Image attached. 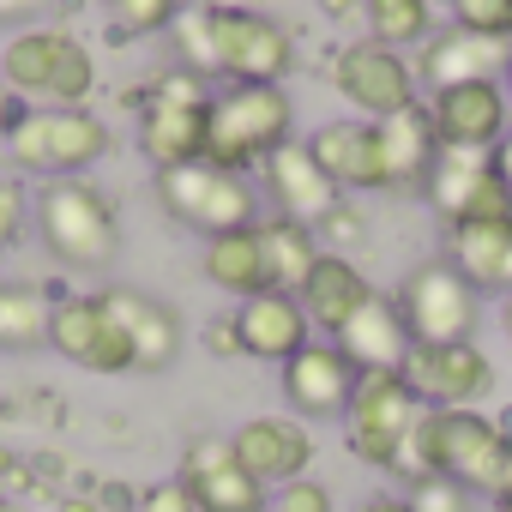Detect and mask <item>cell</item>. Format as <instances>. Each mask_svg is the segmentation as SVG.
Wrapping results in <instances>:
<instances>
[{
  "label": "cell",
  "mask_w": 512,
  "mask_h": 512,
  "mask_svg": "<svg viewBox=\"0 0 512 512\" xmlns=\"http://www.w3.org/2000/svg\"><path fill=\"white\" fill-rule=\"evenodd\" d=\"M392 476H404L410 488L446 476L476 500H500L512 488V428L482 410H422Z\"/></svg>",
  "instance_id": "obj_1"
},
{
  "label": "cell",
  "mask_w": 512,
  "mask_h": 512,
  "mask_svg": "<svg viewBox=\"0 0 512 512\" xmlns=\"http://www.w3.org/2000/svg\"><path fill=\"white\" fill-rule=\"evenodd\" d=\"M31 223L61 272H109L121 253L115 205L79 175V181H43L31 199Z\"/></svg>",
  "instance_id": "obj_2"
},
{
  "label": "cell",
  "mask_w": 512,
  "mask_h": 512,
  "mask_svg": "<svg viewBox=\"0 0 512 512\" xmlns=\"http://www.w3.org/2000/svg\"><path fill=\"white\" fill-rule=\"evenodd\" d=\"M290 127H296V103H290L284 85H229V91L211 97L199 163H211L223 175H247L278 145H290Z\"/></svg>",
  "instance_id": "obj_3"
},
{
  "label": "cell",
  "mask_w": 512,
  "mask_h": 512,
  "mask_svg": "<svg viewBox=\"0 0 512 512\" xmlns=\"http://www.w3.org/2000/svg\"><path fill=\"white\" fill-rule=\"evenodd\" d=\"M0 79L19 97H37V109H85L97 85V61L61 25H25L0 49Z\"/></svg>",
  "instance_id": "obj_4"
},
{
  "label": "cell",
  "mask_w": 512,
  "mask_h": 512,
  "mask_svg": "<svg viewBox=\"0 0 512 512\" xmlns=\"http://www.w3.org/2000/svg\"><path fill=\"white\" fill-rule=\"evenodd\" d=\"M7 157L19 175L43 181H79L91 163L109 157V127L91 109H25L7 133Z\"/></svg>",
  "instance_id": "obj_5"
},
{
  "label": "cell",
  "mask_w": 512,
  "mask_h": 512,
  "mask_svg": "<svg viewBox=\"0 0 512 512\" xmlns=\"http://www.w3.org/2000/svg\"><path fill=\"white\" fill-rule=\"evenodd\" d=\"M205 121H211V85L169 67L151 79L145 91V109H139V151L163 169H181V163H199L205 157Z\"/></svg>",
  "instance_id": "obj_6"
},
{
  "label": "cell",
  "mask_w": 512,
  "mask_h": 512,
  "mask_svg": "<svg viewBox=\"0 0 512 512\" xmlns=\"http://www.w3.org/2000/svg\"><path fill=\"white\" fill-rule=\"evenodd\" d=\"M157 199H163V211H169L175 223L199 229L205 241L260 223V193L247 187V175H223V169H211V163L163 169V175H157Z\"/></svg>",
  "instance_id": "obj_7"
},
{
  "label": "cell",
  "mask_w": 512,
  "mask_h": 512,
  "mask_svg": "<svg viewBox=\"0 0 512 512\" xmlns=\"http://www.w3.org/2000/svg\"><path fill=\"white\" fill-rule=\"evenodd\" d=\"M416 422H422V404L398 368L392 374H356V392L344 410V440L368 470H392L404 440L416 434Z\"/></svg>",
  "instance_id": "obj_8"
},
{
  "label": "cell",
  "mask_w": 512,
  "mask_h": 512,
  "mask_svg": "<svg viewBox=\"0 0 512 512\" xmlns=\"http://www.w3.org/2000/svg\"><path fill=\"white\" fill-rule=\"evenodd\" d=\"M410 344H464L476 332V290L458 278L452 260H422L404 272L398 296H392Z\"/></svg>",
  "instance_id": "obj_9"
},
{
  "label": "cell",
  "mask_w": 512,
  "mask_h": 512,
  "mask_svg": "<svg viewBox=\"0 0 512 512\" xmlns=\"http://www.w3.org/2000/svg\"><path fill=\"white\" fill-rule=\"evenodd\" d=\"M211 31L229 85H284V73L296 67L290 31L260 7H211Z\"/></svg>",
  "instance_id": "obj_10"
},
{
  "label": "cell",
  "mask_w": 512,
  "mask_h": 512,
  "mask_svg": "<svg viewBox=\"0 0 512 512\" xmlns=\"http://www.w3.org/2000/svg\"><path fill=\"white\" fill-rule=\"evenodd\" d=\"M398 374H404V386L416 392L422 410H476L494 392V362L482 356L476 338H464V344H410Z\"/></svg>",
  "instance_id": "obj_11"
},
{
  "label": "cell",
  "mask_w": 512,
  "mask_h": 512,
  "mask_svg": "<svg viewBox=\"0 0 512 512\" xmlns=\"http://www.w3.org/2000/svg\"><path fill=\"white\" fill-rule=\"evenodd\" d=\"M332 85H338V97L356 103L362 121H386V115L416 109V73H410V61L398 49H380L374 37L344 43L332 55Z\"/></svg>",
  "instance_id": "obj_12"
},
{
  "label": "cell",
  "mask_w": 512,
  "mask_h": 512,
  "mask_svg": "<svg viewBox=\"0 0 512 512\" xmlns=\"http://www.w3.org/2000/svg\"><path fill=\"white\" fill-rule=\"evenodd\" d=\"M49 350H61L85 374H127V368H139L133 362V344L115 326V314L103 308V296H67V302H55Z\"/></svg>",
  "instance_id": "obj_13"
},
{
  "label": "cell",
  "mask_w": 512,
  "mask_h": 512,
  "mask_svg": "<svg viewBox=\"0 0 512 512\" xmlns=\"http://www.w3.org/2000/svg\"><path fill=\"white\" fill-rule=\"evenodd\" d=\"M229 452H235V464H241L253 482L272 494V488L308 476V464H314V434H308V422H296V416H253V422H241V428L229 434Z\"/></svg>",
  "instance_id": "obj_14"
},
{
  "label": "cell",
  "mask_w": 512,
  "mask_h": 512,
  "mask_svg": "<svg viewBox=\"0 0 512 512\" xmlns=\"http://www.w3.org/2000/svg\"><path fill=\"white\" fill-rule=\"evenodd\" d=\"M175 476L187 482V494H193L199 512H266V488L235 464L229 434H199L181 452V470Z\"/></svg>",
  "instance_id": "obj_15"
},
{
  "label": "cell",
  "mask_w": 512,
  "mask_h": 512,
  "mask_svg": "<svg viewBox=\"0 0 512 512\" xmlns=\"http://www.w3.org/2000/svg\"><path fill=\"white\" fill-rule=\"evenodd\" d=\"M350 392H356V368L344 362L338 344H308L284 362V404L296 422H338L350 410Z\"/></svg>",
  "instance_id": "obj_16"
},
{
  "label": "cell",
  "mask_w": 512,
  "mask_h": 512,
  "mask_svg": "<svg viewBox=\"0 0 512 512\" xmlns=\"http://www.w3.org/2000/svg\"><path fill=\"white\" fill-rule=\"evenodd\" d=\"M428 121H434V139H440V145H458V151H494L500 133L512 127V121H506V85H500V79L446 85V91H434Z\"/></svg>",
  "instance_id": "obj_17"
},
{
  "label": "cell",
  "mask_w": 512,
  "mask_h": 512,
  "mask_svg": "<svg viewBox=\"0 0 512 512\" xmlns=\"http://www.w3.org/2000/svg\"><path fill=\"white\" fill-rule=\"evenodd\" d=\"M260 175H266V193H272V205H278V217H290V223H326L338 205H344V187L314 163V151L308 145H278L266 163H260Z\"/></svg>",
  "instance_id": "obj_18"
},
{
  "label": "cell",
  "mask_w": 512,
  "mask_h": 512,
  "mask_svg": "<svg viewBox=\"0 0 512 512\" xmlns=\"http://www.w3.org/2000/svg\"><path fill=\"white\" fill-rule=\"evenodd\" d=\"M97 296H103V308L115 314V326L127 332L133 362H139L145 374H163V368L181 356L187 326H181V314H175L163 296H145V290H127V284H109V290H97Z\"/></svg>",
  "instance_id": "obj_19"
},
{
  "label": "cell",
  "mask_w": 512,
  "mask_h": 512,
  "mask_svg": "<svg viewBox=\"0 0 512 512\" xmlns=\"http://www.w3.org/2000/svg\"><path fill=\"white\" fill-rule=\"evenodd\" d=\"M235 338H241V356H253V362H290L296 350H308L314 344V326H308V314H302V302L296 296H284V290H266V296H247V302H235Z\"/></svg>",
  "instance_id": "obj_20"
},
{
  "label": "cell",
  "mask_w": 512,
  "mask_h": 512,
  "mask_svg": "<svg viewBox=\"0 0 512 512\" xmlns=\"http://www.w3.org/2000/svg\"><path fill=\"white\" fill-rule=\"evenodd\" d=\"M314 151V163L338 181V187H356V193H380L386 187V151H380V127L374 121H326L302 139Z\"/></svg>",
  "instance_id": "obj_21"
},
{
  "label": "cell",
  "mask_w": 512,
  "mask_h": 512,
  "mask_svg": "<svg viewBox=\"0 0 512 512\" xmlns=\"http://www.w3.org/2000/svg\"><path fill=\"white\" fill-rule=\"evenodd\" d=\"M368 296H374V284L362 278V266H356V260H344V253H320L314 272H308V284L296 290V302H302L308 326H314V332H326V338H338V332L368 308Z\"/></svg>",
  "instance_id": "obj_22"
},
{
  "label": "cell",
  "mask_w": 512,
  "mask_h": 512,
  "mask_svg": "<svg viewBox=\"0 0 512 512\" xmlns=\"http://www.w3.org/2000/svg\"><path fill=\"white\" fill-rule=\"evenodd\" d=\"M332 344L344 350V362H350L356 374H392V368H404V356H410V332H404L398 308H392L380 290L368 296V308H362Z\"/></svg>",
  "instance_id": "obj_23"
},
{
  "label": "cell",
  "mask_w": 512,
  "mask_h": 512,
  "mask_svg": "<svg viewBox=\"0 0 512 512\" xmlns=\"http://www.w3.org/2000/svg\"><path fill=\"white\" fill-rule=\"evenodd\" d=\"M199 272L211 290L247 302V296H266L272 290V272H266V247H260V229H229V235H211L199 247Z\"/></svg>",
  "instance_id": "obj_24"
},
{
  "label": "cell",
  "mask_w": 512,
  "mask_h": 512,
  "mask_svg": "<svg viewBox=\"0 0 512 512\" xmlns=\"http://www.w3.org/2000/svg\"><path fill=\"white\" fill-rule=\"evenodd\" d=\"M452 266L470 290H512V217L452 223Z\"/></svg>",
  "instance_id": "obj_25"
},
{
  "label": "cell",
  "mask_w": 512,
  "mask_h": 512,
  "mask_svg": "<svg viewBox=\"0 0 512 512\" xmlns=\"http://www.w3.org/2000/svg\"><path fill=\"white\" fill-rule=\"evenodd\" d=\"M506 73V43H488V37H470V31H434L422 43V79L434 91L446 85H476V79H500Z\"/></svg>",
  "instance_id": "obj_26"
},
{
  "label": "cell",
  "mask_w": 512,
  "mask_h": 512,
  "mask_svg": "<svg viewBox=\"0 0 512 512\" xmlns=\"http://www.w3.org/2000/svg\"><path fill=\"white\" fill-rule=\"evenodd\" d=\"M374 127H380V151H386V193H422V181L434 169V151H440L428 109L416 103V109L386 115Z\"/></svg>",
  "instance_id": "obj_27"
},
{
  "label": "cell",
  "mask_w": 512,
  "mask_h": 512,
  "mask_svg": "<svg viewBox=\"0 0 512 512\" xmlns=\"http://www.w3.org/2000/svg\"><path fill=\"white\" fill-rule=\"evenodd\" d=\"M488 181H494L488 151H458V145H440V151H434V169H428V181H422V199H428L446 223H458V217H464V205H470Z\"/></svg>",
  "instance_id": "obj_28"
},
{
  "label": "cell",
  "mask_w": 512,
  "mask_h": 512,
  "mask_svg": "<svg viewBox=\"0 0 512 512\" xmlns=\"http://www.w3.org/2000/svg\"><path fill=\"white\" fill-rule=\"evenodd\" d=\"M253 229H260V247H266L272 290L296 296V290L308 284L314 260H320V241H314V229H308V223H290V217H260Z\"/></svg>",
  "instance_id": "obj_29"
},
{
  "label": "cell",
  "mask_w": 512,
  "mask_h": 512,
  "mask_svg": "<svg viewBox=\"0 0 512 512\" xmlns=\"http://www.w3.org/2000/svg\"><path fill=\"white\" fill-rule=\"evenodd\" d=\"M55 302L37 284H0V350H37L49 344Z\"/></svg>",
  "instance_id": "obj_30"
},
{
  "label": "cell",
  "mask_w": 512,
  "mask_h": 512,
  "mask_svg": "<svg viewBox=\"0 0 512 512\" xmlns=\"http://www.w3.org/2000/svg\"><path fill=\"white\" fill-rule=\"evenodd\" d=\"M362 13L380 49H416L434 37V0H362Z\"/></svg>",
  "instance_id": "obj_31"
},
{
  "label": "cell",
  "mask_w": 512,
  "mask_h": 512,
  "mask_svg": "<svg viewBox=\"0 0 512 512\" xmlns=\"http://www.w3.org/2000/svg\"><path fill=\"white\" fill-rule=\"evenodd\" d=\"M169 37H175V67L181 73H193V79H223V61H217V31H211V7H181V19L169 25Z\"/></svg>",
  "instance_id": "obj_32"
},
{
  "label": "cell",
  "mask_w": 512,
  "mask_h": 512,
  "mask_svg": "<svg viewBox=\"0 0 512 512\" xmlns=\"http://www.w3.org/2000/svg\"><path fill=\"white\" fill-rule=\"evenodd\" d=\"M452 25L488 43H512V0H452Z\"/></svg>",
  "instance_id": "obj_33"
},
{
  "label": "cell",
  "mask_w": 512,
  "mask_h": 512,
  "mask_svg": "<svg viewBox=\"0 0 512 512\" xmlns=\"http://www.w3.org/2000/svg\"><path fill=\"white\" fill-rule=\"evenodd\" d=\"M109 13H115L121 31L151 37V31H169L181 19V0H109Z\"/></svg>",
  "instance_id": "obj_34"
},
{
  "label": "cell",
  "mask_w": 512,
  "mask_h": 512,
  "mask_svg": "<svg viewBox=\"0 0 512 512\" xmlns=\"http://www.w3.org/2000/svg\"><path fill=\"white\" fill-rule=\"evenodd\" d=\"M266 512H332V488L314 476H296V482L266 494Z\"/></svg>",
  "instance_id": "obj_35"
},
{
  "label": "cell",
  "mask_w": 512,
  "mask_h": 512,
  "mask_svg": "<svg viewBox=\"0 0 512 512\" xmlns=\"http://www.w3.org/2000/svg\"><path fill=\"white\" fill-rule=\"evenodd\" d=\"M410 512H476V494H464L446 476H428V482L410 488Z\"/></svg>",
  "instance_id": "obj_36"
},
{
  "label": "cell",
  "mask_w": 512,
  "mask_h": 512,
  "mask_svg": "<svg viewBox=\"0 0 512 512\" xmlns=\"http://www.w3.org/2000/svg\"><path fill=\"white\" fill-rule=\"evenodd\" d=\"M25 223H31V199H25V187L0 181V253L25 241Z\"/></svg>",
  "instance_id": "obj_37"
},
{
  "label": "cell",
  "mask_w": 512,
  "mask_h": 512,
  "mask_svg": "<svg viewBox=\"0 0 512 512\" xmlns=\"http://www.w3.org/2000/svg\"><path fill=\"white\" fill-rule=\"evenodd\" d=\"M139 512H199V506H193L187 482H181V476H169V482H157V488L145 494V506H139Z\"/></svg>",
  "instance_id": "obj_38"
},
{
  "label": "cell",
  "mask_w": 512,
  "mask_h": 512,
  "mask_svg": "<svg viewBox=\"0 0 512 512\" xmlns=\"http://www.w3.org/2000/svg\"><path fill=\"white\" fill-rule=\"evenodd\" d=\"M25 109H31V103H25V97L7 85V79H0V139H7V133L19 127V115H25Z\"/></svg>",
  "instance_id": "obj_39"
},
{
  "label": "cell",
  "mask_w": 512,
  "mask_h": 512,
  "mask_svg": "<svg viewBox=\"0 0 512 512\" xmlns=\"http://www.w3.org/2000/svg\"><path fill=\"white\" fill-rule=\"evenodd\" d=\"M217 356H241V338H235V320L223 314V320H211V338H205Z\"/></svg>",
  "instance_id": "obj_40"
},
{
  "label": "cell",
  "mask_w": 512,
  "mask_h": 512,
  "mask_svg": "<svg viewBox=\"0 0 512 512\" xmlns=\"http://www.w3.org/2000/svg\"><path fill=\"white\" fill-rule=\"evenodd\" d=\"M488 163H494V181H500V187H506V193H512V127H506V133H500V145H494V151H488Z\"/></svg>",
  "instance_id": "obj_41"
},
{
  "label": "cell",
  "mask_w": 512,
  "mask_h": 512,
  "mask_svg": "<svg viewBox=\"0 0 512 512\" xmlns=\"http://www.w3.org/2000/svg\"><path fill=\"white\" fill-rule=\"evenodd\" d=\"M37 13H43V0H0V25L25 31V19H37Z\"/></svg>",
  "instance_id": "obj_42"
},
{
  "label": "cell",
  "mask_w": 512,
  "mask_h": 512,
  "mask_svg": "<svg viewBox=\"0 0 512 512\" xmlns=\"http://www.w3.org/2000/svg\"><path fill=\"white\" fill-rule=\"evenodd\" d=\"M356 512H410V494H386V488H380V494H368Z\"/></svg>",
  "instance_id": "obj_43"
},
{
  "label": "cell",
  "mask_w": 512,
  "mask_h": 512,
  "mask_svg": "<svg viewBox=\"0 0 512 512\" xmlns=\"http://www.w3.org/2000/svg\"><path fill=\"white\" fill-rule=\"evenodd\" d=\"M500 332H506V344H512V290L500 296Z\"/></svg>",
  "instance_id": "obj_44"
},
{
  "label": "cell",
  "mask_w": 512,
  "mask_h": 512,
  "mask_svg": "<svg viewBox=\"0 0 512 512\" xmlns=\"http://www.w3.org/2000/svg\"><path fill=\"white\" fill-rule=\"evenodd\" d=\"M326 13H350V7H362V0H320Z\"/></svg>",
  "instance_id": "obj_45"
},
{
  "label": "cell",
  "mask_w": 512,
  "mask_h": 512,
  "mask_svg": "<svg viewBox=\"0 0 512 512\" xmlns=\"http://www.w3.org/2000/svg\"><path fill=\"white\" fill-rule=\"evenodd\" d=\"M500 85H506V103H512V49H506V73H500Z\"/></svg>",
  "instance_id": "obj_46"
},
{
  "label": "cell",
  "mask_w": 512,
  "mask_h": 512,
  "mask_svg": "<svg viewBox=\"0 0 512 512\" xmlns=\"http://www.w3.org/2000/svg\"><path fill=\"white\" fill-rule=\"evenodd\" d=\"M205 7H260V0H205Z\"/></svg>",
  "instance_id": "obj_47"
},
{
  "label": "cell",
  "mask_w": 512,
  "mask_h": 512,
  "mask_svg": "<svg viewBox=\"0 0 512 512\" xmlns=\"http://www.w3.org/2000/svg\"><path fill=\"white\" fill-rule=\"evenodd\" d=\"M494 512H512V488H506V494H500V500H494Z\"/></svg>",
  "instance_id": "obj_48"
},
{
  "label": "cell",
  "mask_w": 512,
  "mask_h": 512,
  "mask_svg": "<svg viewBox=\"0 0 512 512\" xmlns=\"http://www.w3.org/2000/svg\"><path fill=\"white\" fill-rule=\"evenodd\" d=\"M0 512H19V506H0Z\"/></svg>",
  "instance_id": "obj_49"
}]
</instances>
